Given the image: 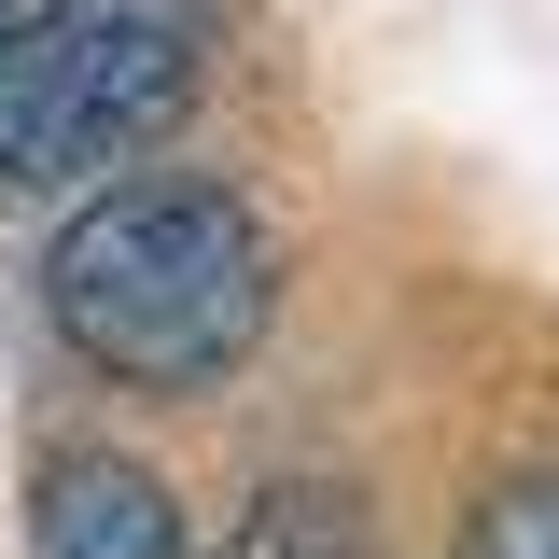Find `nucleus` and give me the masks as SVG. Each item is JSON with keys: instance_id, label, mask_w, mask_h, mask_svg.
<instances>
[{"instance_id": "5", "label": "nucleus", "mask_w": 559, "mask_h": 559, "mask_svg": "<svg viewBox=\"0 0 559 559\" xmlns=\"http://www.w3.org/2000/svg\"><path fill=\"white\" fill-rule=\"evenodd\" d=\"M448 559H559V476H503L476 518H462Z\"/></svg>"}, {"instance_id": "2", "label": "nucleus", "mask_w": 559, "mask_h": 559, "mask_svg": "<svg viewBox=\"0 0 559 559\" xmlns=\"http://www.w3.org/2000/svg\"><path fill=\"white\" fill-rule=\"evenodd\" d=\"M182 84H197V28L168 0H84V14H57L43 43L0 57V197L127 168L140 140L182 112Z\"/></svg>"}, {"instance_id": "3", "label": "nucleus", "mask_w": 559, "mask_h": 559, "mask_svg": "<svg viewBox=\"0 0 559 559\" xmlns=\"http://www.w3.org/2000/svg\"><path fill=\"white\" fill-rule=\"evenodd\" d=\"M28 559H182V503H168V476H154V462L70 448V462H43Z\"/></svg>"}, {"instance_id": "1", "label": "nucleus", "mask_w": 559, "mask_h": 559, "mask_svg": "<svg viewBox=\"0 0 559 559\" xmlns=\"http://www.w3.org/2000/svg\"><path fill=\"white\" fill-rule=\"evenodd\" d=\"M43 308H57V336L112 392H210L224 364H252V336H266L280 252L252 224V197L154 168V182H112V197H84L57 224Z\"/></svg>"}, {"instance_id": "4", "label": "nucleus", "mask_w": 559, "mask_h": 559, "mask_svg": "<svg viewBox=\"0 0 559 559\" xmlns=\"http://www.w3.org/2000/svg\"><path fill=\"white\" fill-rule=\"evenodd\" d=\"M224 559H364V503L322 476H280L238 532H224Z\"/></svg>"}, {"instance_id": "6", "label": "nucleus", "mask_w": 559, "mask_h": 559, "mask_svg": "<svg viewBox=\"0 0 559 559\" xmlns=\"http://www.w3.org/2000/svg\"><path fill=\"white\" fill-rule=\"evenodd\" d=\"M57 14H84V0H0V57H14V43H43Z\"/></svg>"}]
</instances>
